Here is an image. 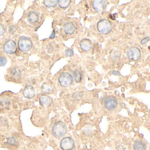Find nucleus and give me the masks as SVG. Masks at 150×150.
Listing matches in <instances>:
<instances>
[{"instance_id": "1", "label": "nucleus", "mask_w": 150, "mask_h": 150, "mask_svg": "<svg viewBox=\"0 0 150 150\" xmlns=\"http://www.w3.org/2000/svg\"><path fill=\"white\" fill-rule=\"evenodd\" d=\"M67 126L62 121H58L54 123L52 128V134L57 138L61 137L67 132Z\"/></svg>"}, {"instance_id": "2", "label": "nucleus", "mask_w": 150, "mask_h": 150, "mask_svg": "<svg viewBox=\"0 0 150 150\" xmlns=\"http://www.w3.org/2000/svg\"><path fill=\"white\" fill-rule=\"evenodd\" d=\"M18 44L19 49L23 52H26L32 48V40L29 37L21 36L19 38Z\"/></svg>"}, {"instance_id": "3", "label": "nucleus", "mask_w": 150, "mask_h": 150, "mask_svg": "<svg viewBox=\"0 0 150 150\" xmlns=\"http://www.w3.org/2000/svg\"><path fill=\"white\" fill-rule=\"evenodd\" d=\"M97 29L102 34H107L112 31V24L109 20L102 19L97 23Z\"/></svg>"}, {"instance_id": "4", "label": "nucleus", "mask_w": 150, "mask_h": 150, "mask_svg": "<svg viewBox=\"0 0 150 150\" xmlns=\"http://www.w3.org/2000/svg\"><path fill=\"white\" fill-rule=\"evenodd\" d=\"M59 81L62 87H69L73 83V77L69 73L64 72L59 77Z\"/></svg>"}, {"instance_id": "5", "label": "nucleus", "mask_w": 150, "mask_h": 150, "mask_svg": "<svg viewBox=\"0 0 150 150\" xmlns=\"http://www.w3.org/2000/svg\"><path fill=\"white\" fill-rule=\"evenodd\" d=\"M104 107L108 111H113L116 109L118 105V100L114 96H108L104 101Z\"/></svg>"}, {"instance_id": "6", "label": "nucleus", "mask_w": 150, "mask_h": 150, "mask_svg": "<svg viewBox=\"0 0 150 150\" xmlns=\"http://www.w3.org/2000/svg\"><path fill=\"white\" fill-rule=\"evenodd\" d=\"M60 147L63 150H72L75 147L74 140L70 137H65L61 140Z\"/></svg>"}, {"instance_id": "7", "label": "nucleus", "mask_w": 150, "mask_h": 150, "mask_svg": "<svg viewBox=\"0 0 150 150\" xmlns=\"http://www.w3.org/2000/svg\"><path fill=\"white\" fill-rule=\"evenodd\" d=\"M127 55L130 60L134 61H137L141 57V52L137 47H131L128 50Z\"/></svg>"}, {"instance_id": "8", "label": "nucleus", "mask_w": 150, "mask_h": 150, "mask_svg": "<svg viewBox=\"0 0 150 150\" xmlns=\"http://www.w3.org/2000/svg\"><path fill=\"white\" fill-rule=\"evenodd\" d=\"M3 49L5 52L8 54H14L17 50L15 42L13 40H8L4 45Z\"/></svg>"}, {"instance_id": "9", "label": "nucleus", "mask_w": 150, "mask_h": 150, "mask_svg": "<svg viewBox=\"0 0 150 150\" xmlns=\"http://www.w3.org/2000/svg\"><path fill=\"white\" fill-rule=\"evenodd\" d=\"M107 2L104 0H95L93 1L92 6L97 12H103L106 8Z\"/></svg>"}, {"instance_id": "10", "label": "nucleus", "mask_w": 150, "mask_h": 150, "mask_svg": "<svg viewBox=\"0 0 150 150\" xmlns=\"http://www.w3.org/2000/svg\"><path fill=\"white\" fill-rule=\"evenodd\" d=\"M80 47L81 49L84 51L87 52L91 50L92 48V41L89 39L84 38L80 41Z\"/></svg>"}, {"instance_id": "11", "label": "nucleus", "mask_w": 150, "mask_h": 150, "mask_svg": "<svg viewBox=\"0 0 150 150\" xmlns=\"http://www.w3.org/2000/svg\"><path fill=\"white\" fill-rule=\"evenodd\" d=\"M39 102L43 107L47 108L50 106L52 103V100L50 96L46 95H43L40 97Z\"/></svg>"}, {"instance_id": "12", "label": "nucleus", "mask_w": 150, "mask_h": 150, "mask_svg": "<svg viewBox=\"0 0 150 150\" xmlns=\"http://www.w3.org/2000/svg\"><path fill=\"white\" fill-rule=\"evenodd\" d=\"M24 96L27 99H31L35 96V89L31 85H28L24 89Z\"/></svg>"}, {"instance_id": "13", "label": "nucleus", "mask_w": 150, "mask_h": 150, "mask_svg": "<svg viewBox=\"0 0 150 150\" xmlns=\"http://www.w3.org/2000/svg\"><path fill=\"white\" fill-rule=\"evenodd\" d=\"M75 26L72 22H67L64 25V31L66 34L68 35L73 34L75 31Z\"/></svg>"}, {"instance_id": "14", "label": "nucleus", "mask_w": 150, "mask_h": 150, "mask_svg": "<svg viewBox=\"0 0 150 150\" xmlns=\"http://www.w3.org/2000/svg\"><path fill=\"white\" fill-rule=\"evenodd\" d=\"M27 19L30 24H34L37 23L39 20V15L36 12L31 11L27 14Z\"/></svg>"}, {"instance_id": "15", "label": "nucleus", "mask_w": 150, "mask_h": 150, "mask_svg": "<svg viewBox=\"0 0 150 150\" xmlns=\"http://www.w3.org/2000/svg\"><path fill=\"white\" fill-rule=\"evenodd\" d=\"M133 148L135 150H146L147 145L144 141L141 140H138L134 142Z\"/></svg>"}, {"instance_id": "16", "label": "nucleus", "mask_w": 150, "mask_h": 150, "mask_svg": "<svg viewBox=\"0 0 150 150\" xmlns=\"http://www.w3.org/2000/svg\"><path fill=\"white\" fill-rule=\"evenodd\" d=\"M52 87L48 83H45L41 86V91L44 93L50 94L52 93Z\"/></svg>"}, {"instance_id": "17", "label": "nucleus", "mask_w": 150, "mask_h": 150, "mask_svg": "<svg viewBox=\"0 0 150 150\" xmlns=\"http://www.w3.org/2000/svg\"><path fill=\"white\" fill-rule=\"evenodd\" d=\"M93 126L90 123L88 124H85V125L84 126L83 128V133L85 134H91L93 132Z\"/></svg>"}, {"instance_id": "18", "label": "nucleus", "mask_w": 150, "mask_h": 150, "mask_svg": "<svg viewBox=\"0 0 150 150\" xmlns=\"http://www.w3.org/2000/svg\"><path fill=\"white\" fill-rule=\"evenodd\" d=\"M70 0H59L58 1L59 6L62 8H67L70 4Z\"/></svg>"}, {"instance_id": "19", "label": "nucleus", "mask_w": 150, "mask_h": 150, "mask_svg": "<svg viewBox=\"0 0 150 150\" xmlns=\"http://www.w3.org/2000/svg\"><path fill=\"white\" fill-rule=\"evenodd\" d=\"M44 4L47 7H54L57 6L58 3L57 0H45Z\"/></svg>"}, {"instance_id": "20", "label": "nucleus", "mask_w": 150, "mask_h": 150, "mask_svg": "<svg viewBox=\"0 0 150 150\" xmlns=\"http://www.w3.org/2000/svg\"><path fill=\"white\" fill-rule=\"evenodd\" d=\"M73 77H74V80L76 82H80L82 80V74L79 70H75L74 71Z\"/></svg>"}, {"instance_id": "21", "label": "nucleus", "mask_w": 150, "mask_h": 150, "mask_svg": "<svg viewBox=\"0 0 150 150\" xmlns=\"http://www.w3.org/2000/svg\"><path fill=\"white\" fill-rule=\"evenodd\" d=\"M11 75L13 77L17 78L19 77L21 75V71L19 69L17 68H14L11 70Z\"/></svg>"}, {"instance_id": "22", "label": "nucleus", "mask_w": 150, "mask_h": 150, "mask_svg": "<svg viewBox=\"0 0 150 150\" xmlns=\"http://www.w3.org/2000/svg\"><path fill=\"white\" fill-rule=\"evenodd\" d=\"M7 143L11 146H14L16 144V141L15 139L13 137H8L7 138Z\"/></svg>"}, {"instance_id": "23", "label": "nucleus", "mask_w": 150, "mask_h": 150, "mask_svg": "<svg viewBox=\"0 0 150 150\" xmlns=\"http://www.w3.org/2000/svg\"><path fill=\"white\" fill-rule=\"evenodd\" d=\"M1 103L2 106H4V107H7L8 105H10V102L7 98H4L1 99Z\"/></svg>"}, {"instance_id": "24", "label": "nucleus", "mask_w": 150, "mask_h": 150, "mask_svg": "<svg viewBox=\"0 0 150 150\" xmlns=\"http://www.w3.org/2000/svg\"><path fill=\"white\" fill-rule=\"evenodd\" d=\"M73 96L77 100H80L82 97L83 94L80 92H75L73 94Z\"/></svg>"}, {"instance_id": "25", "label": "nucleus", "mask_w": 150, "mask_h": 150, "mask_svg": "<svg viewBox=\"0 0 150 150\" xmlns=\"http://www.w3.org/2000/svg\"><path fill=\"white\" fill-rule=\"evenodd\" d=\"M7 62V59L4 57H0V67L5 66Z\"/></svg>"}, {"instance_id": "26", "label": "nucleus", "mask_w": 150, "mask_h": 150, "mask_svg": "<svg viewBox=\"0 0 150 150\" xmlns=\"http://www.w3.org/2000/svg\"><path fill=\"white\" fill-rule=\"evenodd\" d=\"M74 54V52L72 49H68L65 51V56L67 57H69L73 56Z\"/></svg>"}, {"instance_id": "27", "label": "nucleus", "mask_w": 150, "mask_h": 150, "mask_svg": "<svg viewBox=\"0 0 150 150\" xmlns=\"http://www.w3.org/2000/svg\"><path fill=\"white\" fill-rule=\"evenodd\" d=\"M149 40H150V37H146L145 38L142 40L141 41V44L142 45L146 44L149 41Z\"/></svg>"}, {"instance_id": "28", "label": "nucleus", "mask_w": 150, "mask_h": 150, "mask_svg": "<svg viewBox=\"0 0 150 150\" xmlns=\"http://www.w3.org/2000/svg\"><path fill=\"white\" fill-rule=\"evenodd\" d=\"M5 32V29L2 25H0V37L3 35Z\"/></svg>"}, {"instance_id": "29", "label": "nucleus", "mask_w": 150, "mask_h": 150, "mask_svg": "<svg viewBox=\"0 0 150 150\" xmlns=\"http://www.w3.org/2000/svg\"><path fill=\"white\" fill-rule=\"evenodd\" d=\"M16 30V28L15 26L13 25L10 27V29H9V31L11 33H13L14 32H15Z\"/></svg>"}, {"instance_id": "30", "label": "nucleus", "mask_w": 150, "mask_h": 150, "mask_svg": "<svg viewBox=\"0 0 150 150\" xmlns=\"http://www.w3.org/2000/svg\"><path fill=\"white\" fill-rule=\"evenodd\" d=\"M55 31L54 30H53V31H52V33L51 35L50 36V38H54V37H55Z\"/></svg>"}, {"instance_id": "31", "label": "nucleus", "mask_w": 150, "mask_h": 150, "mask_svg": "<svg viewBox=\"0 0 150 150\" xmlns=\"http://www.w3.org/2000/svg\"><path fill=\"white\" fill-rule=\"evenodd\" d=\"M112 74L114 75H120L118 71H116V70L113 71Z\"/></svg>"}]
</instances>
